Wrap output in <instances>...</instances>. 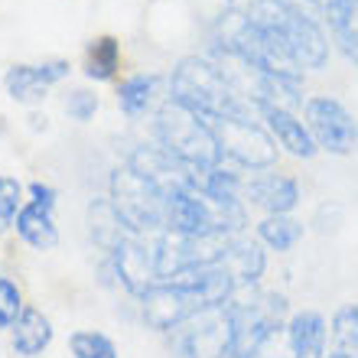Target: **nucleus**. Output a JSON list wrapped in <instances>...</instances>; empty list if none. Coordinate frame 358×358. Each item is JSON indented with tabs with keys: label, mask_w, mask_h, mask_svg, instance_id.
Segmentation results:
<instances>
[{
	"label": "nucleus",
	"mask_w": 358,
	"mask_h": 358,
	"mask_svg": "<svg viewBox=\"0 0 358 358\" xmlns=\"http://www.w3.org/2000/svg\"><path fill=\"white\" fill-rule=\"evenodd\" d=\"M170 101L189 108L206 124L215 121H257V108L238 94L235 85L208 56L179 59L170 76Z\"/></svg>",
	"instance_id": "1"
},
{
	"label": "nucleus",
	"mask_w": 358,
	"mask_h": 358,
	"mask_svg": "<svg viewBox=\"0 0 358 358\" xmlns=\"http://www.w3.org/2000/svg\"><path fill=\"white\" fill-rule=\"evenodd\" d=\"M245 17L257 27L273 29L290 49L300 69H322L329 59V36L322 33L320 20L296 0H251Z\"/></svg>",
	"instance_id": "2"
},
{
	"label": "nucleus",
	"mask_w": 358,
	"mask_h": 358,
	"mask_svg": "<svg viewBox=\"0 0 358 358\" xmlns=\"http://www.w3.org/2000/svg\"><path fill=\"white\" fill-rule=\"evenodd\" d=\"M153 141L163 153H170L179 166H186L189 173H206L225 163L212 127L199 114H192L189 108H182L176 101H166L157 111Z\"/></svg>",
	"instance_id": "3"
},
{
	"label": "nucleus",
	"mask_w": 358,
	"mask_h": 358,
	"mask_svg": "<svg viewBox=\"0 0 358 358\" xmlns=\"http://www.w3.org/2000/svg\"><path fill=\"white\" fill-rule=\"evenodd\" d=\"M287 316V300L280 293H251L241 303H228V355L257 358L277 336Z\"/></svg>",
	"instance_id": "4"
},
{
	"label": "nucleus",
	"mask_w": 358,
	"mask_h": 358,
	"mask_svg": "<svg viewBox=\"0 0 358 358\" xmlns=\"http://www.w3.org/2000/svg\"><path fill=\"white\" fill-rule=\"evenodd\" d=\"M111 202L121 212L131 235H160L163 231V196L150 179L134 173L131 166L114 170Z\"/></svg>",
	"instance_id": "5"
},
{
	"label": "nucleus",
	"mask_w": 358,
	"mask_h": 358,
	"mask_svg": "<svg viewBox=\"0 0 358 358\" xmlns=\"http://www.w3.org/2000/svg\"><path fill=\"white\" fill-rule=\"evenodd\" d=\"M208 127L222 147V157L241 170H267L277 163V141L257 121H215Z\"/></svg>",
	"instance_id": "6"
},
{
	"label": "nucleus",
	"mask_w": 358,
	"mask_h": 358,
	"mask_svg": "<svg viewBox=\"0 0 358 358\" xmlns=\"http://www.w3.org/2000/svg\"><path fill=\"white\" fill-rule=\"evenodd\" d=\"M306 127H310L316 147L332 157H345L358 147V121L349 114V108L332 98V94H316L303 108Z\"/></svg>",
	"instance_id": "7"
},
{
	"label": "nucleus",
	"mask_w": 358,
	"mask_h": 358,
	"mask_svg": "<svg viewBox=\"0 0 358 358\" xmlns=\"http://www.w3.org/2000/svg\"><path fill=\"white\" fill-rule=\"evenodd\" d=\"M108 257H111L117 283H124V290L134 293L137 300L160 280V277H157V257H153L150 235H124L121 241L108 251Z\"/></svg>",
	"instance_id": "8"
},
{
	"label": "nucleus",
	"mask_w": 358,
	"mask_h": 358,
	"mask_svg": "<svg viewBox=\"0 0 358 358\" xmlns=\"http://www.w3.org/2000/svg\"><path fill=\"white\" fill-rule=\"evenodd\" d=\"M141 313L143 322L157 332H176L186 320H192L196 313H202V303L176 287L173 280H157L150 290L141 296Z\"/></svg>",
	"instance_id": "9"
},
{
	"label": "nucleus",
	"mask_w": 358,
	"mask_h": 358,
	"mask_svg": "<svg viewBox=\"0 0 358 358\" xmlns=\"http://www.w3.org/2000/svg\"><path fill=\"white\" fill-rule=\"evenodd\" d=\"M69 76V62L66 59H49V62H39V66H13L3 76V88L13 101L20 104H36L46 98V92L56 82Z\"/></svg>",
	"instance_id": "10"
},
{
	"label": "nucleus",
	"mask_w": 358,
	"mask_h": 358,
	"mask_svg": "<svg viewBox=\"0 0 358 358\" xmlns=\"http://www.w3.org/2000/svg\"><path fill=\"white\" fill-rule=\"evenodd\" d=\"M245 199L251 206L264 208L267 215H290L300 206V182L283 173H257L245 182Z\"/></svg>",
	"instance_id": "11"
},
{
	"label": "nucleus",
	"mask_w": 358,
	"mask_h": 358,
	"mask_svg": "<svg viewBox=\"0 0 358 358\" xmlns=\"http://www.w3.org/2000/svg\"><path fill=\"white\" fill-rule=\"evenodd\" d=\"M257 117L267 124L271 137L280 143L290 157H296V160H310V157H316L320 147H316V141H313L310 127H306V121H300L293 111L277 108V104H264V108H257Z\"/></svg>",
	"instance_id": "12"
},
{
	"label": "nucleus",
	"mask_w": 358,
	"mask_h": 358,
	"mask_svg": "<svg viewBox=\"0 0 358 358\" xmlns=\"http://www.w3.org/2000/svg\"><path fill=\"white\" fill-rule=\"evenodd\" d=\"M329 322L320 310H300L287 320V349L290 358H326Z\"/></svg>",
	"instance_id": "13"
},
{
	"label": "nucleus",
	"mask_w": 358,
	"mask_h": 358,
	"mask_svg": "<svg viewBox=\"0 0 358 358\" xmlns=\"http://www.w3.org/2000/svg\"><path fill=\"white\" fill-rule=\"evenodd\" d=\"M320 17L329 27L339 52L358 66V3L355 0H322Z\"/></svg>",
	"instance_id": "14"
},
{
	"label": "nucleus",
	"mask_w": 358,
	"mask_h": 358,
	"mask_svg": "<svg viewBox=\"0 0 358 358\" xmlns=\"http://www.w3.org/2000/svg\"><path fill=\"white\" fill-rule=\"evenodd\" d=\"M222 264L228 267V273L235 277L238 287H255L261 277H264V267H267V255L264 248L251 241V238H231L225 248V257Z\"/></svg>",
	"instance_id": "15"
},
{
	"label": "nucleus",
	"mask_w": 358,
	"mask_h": 358,
	"mask_svg": "<svg viewBox=\"0 0 358 358\" xmlns=\"http://www.w3.org/2000/svg\"><path fill=\"white\" fill-rule=\"evenodd\" d=\"M49 342H52V322L43 310L36 306H27L23 316L17 320V326L10 329V345L17 352L20 358H36L49 349Z\"/></svg>",
	"instance_id": "16"
},
{
	"label": "nucleus",
	"mask_w": 358,
	"mask_h": 358,
	"mask_svg": "<svg viewBox=\"0 0 358 358\" xmlns=\"http://www.w3.org/2000/svg\"><path fill=\"white\" fill-rule=\"evenodd\" d=\"M56 208H46V206H36V202H27L20 208L17 215V235L27 241L33 251H52L59 245V228H56V218H52Z\"/></svg>",
	"instance_id": "17"
},
{
	"label": "nucleus",
	"mask_w": 358,
	"mask_h": 358,
	"mask_svg": "<svg viewBox=\"0 0 358 358\" xmlns=\"http://www.w3.org/2000/svg\"><path fill=\"white\" fill-rule=\"evenodd\" d=\"M257 241L277 255H287L303 241V222L290 215H267L261 225H257Z\"/></svg>",
	"instance_id": "18"
},
{
	"label": "nucleus",
	"mask_w": 358,
	"mask_h": 358,
	"mask_svg": "<svg viewBox=\"0 0 358 358\" xmlns=\"http://www.w3.org/2000/svg\"><path fill=\"white\" fill-rule=\"evenodd\" d=\"M157 88H160V78L157 76H131L117 88V108L127 117H141V114H147L153 98H157Z\"/></svg>",
	"instance_id": "19"
},
{
	"label": "nucleus",
	"mask_w": 358,
	"mask_h": 358,
	"mask_svg": "<svg viewBox=\"0 0 358 358\" xmlns=\"http://www.w3.org/2000/svg\"><path fill=\"white\" fill-rule=\"evenodd\" d=\"M329 342L336 355H358V303H345L332 313L329 320Z\"/></svg>",
	"instance_id": "20"
},
{
	"label": "nucleus",
	"mask_w": 358,
	"mask_h": 358,
	"mask_svg": "<svg viewBox=\"0 0 358 358\" xmlns=\"http://www.w3.org/2000/svg\"><path fill=\"white\" fill-rule=\"evenodd\" d=\"M121 66V46L114 36H98L88 46V56H85V76L94 78V82H108L114 78Z\"/></svg>",
	"instance_id": "21"
},
{
	"label": "nucleus",
	"mask_w": 358,
	"mask_h": 358,
	"mask_svg": "<svg viewBox=\"0 0 358 358\" xmlns=\"http://www.w3.org/2000/svg\"><path fill=\"white\" fill-rule=\"evenodd\" d=\"M69 352H72V358H117V345L104 332L94 329L72 332L69 336Z\"/></svg>",
	"instance_id": "22"
},
{
	"label": "nucleus",
	"mask_w": 358,
	"mask_h": 358,
	"mask_svg": "<svg viewBox=\"0 0 358 358\" xmlns=\"http://www.w3.org/2000/svg\"><path fill=\"white\" fill-rule=\"evenodd\" d=\"M20 208H23V186H20L17 179L0 176V235L10 225H17Z\"/></svg>",
	"instance_id": "23"
},
{
	"label": "nucleus",
	"mask_w": 358,
	"mask_h": 358,
	"mask_svg": "<svg viewBox=\"0 0 358 358\" xmlns=\"http://www.w3.org/2000/svg\"><path fill=\"white\" fill-rule=\"evenodd\" d=\"M23 293L10 277H0V329H13L23 316Z\"/></svg>",
	"instance_id": "24"
},
{
	"label": "nucleus",
	"mask_w": 358,
	"mask_h": 358,
	"mask_svg": "<svg viewBox=\"0 0 358 358\" xmlns=\"http://www.w3.org/2000/svg\"><path fill=\"white\" fill-rule=\"evenodd\" d=\"M94 111H98V98H94L92 92H85V88H78V92H72L66 98V114L72 121L85 124L94 117Z\"/></svg>",
	"instance_id": "25"
},
{
	"label": "nucleus",
	"mask_w": 358,
	"mask_h": 358,
	"mask_svg": "<svg viewBox=\"0 0 358 358\" xmlns=\"http://www.w3.org/2000/svg\"><path fill=\"white\" fill-rule=\"evenodd\" d=\"M29 202L46 208H56V189L46 186V182H29Z\"/></svg>",
	"instance_id": "26"
},
{
	"label": "nucleus",
	"mask_w": 358,
	"mask_h": 358,
	"mask_svg": "<svg viewBox=\"0 0 358 358\" xmlns=\"http://www.w3.org/2000/svg\"><path fill=\"white\" fill-rule=\"evenodd\" d=\"M326 358H349V355H336V352H332V355H326Z\"/></svg>",
	"instance_id": "27"
},
{
	"label": "nucleus",
	"mask_w": 358,
	"mask_h": 358,
	"mask_svg": "<svg viewBox=\"0 0 358 358\" xmlns=\"http://www.w3.org/2000/svg\"><path fill=\"white\" fill-rule=\"evenodd\" d=\"M218 358H231V355H228V352H225V355H218Z\"/></svg>",
	"instance_id": "28"
},
{
	"label": "nucleus",
	"mask_w": 358,
	"mask_h": 358,
	"mask_svg": "<svg viewBox=\"0 0 358 358\" xmlns=\"http://www.w3.org/2000/svg\"><path fill=\"white\" fill-rule=\"evenodd\" d=\"M355 3H358V0H355Z\"/></svg>",
	"instance_id": "29"
},
{
	"label": "nucleus",
	"mask_w": 358,
	"mask_h": 358,
	"mask_svg": "<svg viewBox=\"0 0 358 358\" xmlns=\"http://www.w3.org/2000/svg\"><path fill=\"white\" fill-rule=\"evenodd\" d=\"M355 358H358V355H355Z\"/></svg>",
	"instance_id": "30"
}]
</instances>
